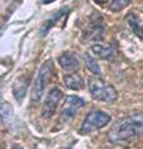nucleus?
<instances>
[{
  "label": "nucleus",
  "mask_w": 143,
  "mask_h": 149,
  "mask_svg": "<svg viewBox=\"0 0 143 149\" xmlns=\"http://www.w3.org/2000/svg\"><path fill=\"white\" fill-rule=\"evenodd\" d=\"M143 135V113L119 119L108 132V140L113 144H124Z\"/></svg>",
  "instance_id": "f257e3e1"
},
{
  "label": "nucleus",
  "mask_w": 143,
  "mask_h": 149,
  "mask_svg": "<svg viewBox=\"0 0 143 149\" xmlns=\"http://www.w3.org/2000/svg\"><path fill=\"white\" fill-rule=\"evenodd\" d=\"M88 90H89L92 97L98 102L112 103L118 98V94H117L114 86L97 77L89 79V81H88Z\"/></svg>",
  "instance_id": "f03ea898"
},
{
  "label": "nucleus",
  "mask_w": 143,
  "mask_h": 149,
  "mask_svg": "<svg viewBox=\"0 0 143 149\" xmlns=\"http://www.w3.org/2000/svg\"><path fill=\"white\" fill-rule=\"evenodd\" d=\"M54 73V65L52 60H47L44 61L43 65L40 67L38 75L34 80V85H33V90H32V99L34 102H38L43 95L45 88H47L48 83L50 80Z\"/></svg>",
  "instance_id": "7ed1b4c3"
},
{
  "label": "nucleus",
  "mask_w": 143,
  "mask_h": 149,
  "mask_svg": "<svg viewBox=\"0 0 143 149\" xmlns=\"http://www.w3.org/2000/svg\"><path fill=\"white\" fill-rule=\"evenodd\" d=\"M111 122V115L104 113L102 110H94L87 114V117L84 118L81 127V133L82 134H89L92 132H95L104 128L107 124Z\"/></svg>",
  "instance_id": "20e7f679"
},
{
  "label": "nucleus",
  "mask_w": 143,
  "mask_h": 149,
  "mask_svg": "<svg viewBox=\"0 0 143 149\" xmlns=\"http://www.w3.org/2000/svg\"><path fill=\"white\" fill-rule=\"evenodd\" d=\"M62 99H63V93L60 89L53 88L50 90L43 103V108H41V115H43V118L50 119L55 114L58 105H59Z\"/></svg>",
  "instance_id": "39448f33"
},
{
  "label": "nucleus",
  "mask_w": 143,
  "mask_h": 149,
  "mask_svg": "<svg viewBox=\"0 0 143 149\" xmlns=\"http://www.w3.org/2000/svg\"><path fill=\"white\" fill-rule=\"evenodd\" d=\"M84 104H86V103H84L82 98L77 97V95H68L62 107L63 120H70L72 118H74L75 114L78 113V110L82 109Z\"/></svg>",
  "instance_id": "423d86ee"
},
{
  "label": "nucleus",
  "mask_w": 143,
  "mask_h": 149,
  "mask_svg": "<svg viewBox=\"0 0 143 149\" xmlns=\"http://www.w3.org/2000/svg\"><path fill=\"white\" fill-rule=\"evenodd\" d=\"M106 33V26L102 22V18H93L90 24L83 31V36L87 40L92 41H102Z\"/></svg>",
  "instance_id": "0eeeda50"
},
{
  "label": "nucleus",
  "mask_w": 143,
  "mask_h": 149,
  "mask_svg": "<svg viewBox=\"0 0 143 149\" xmlns=\"http://www.w3.org/2000/svg\"><path fill=\"white\" fill-rule=\"evenodd\" d=\"M90 50L94 55L104 60H113L116 56V47L113 44H93Z\"/></svg>",
  "instance_id": "6e6552de"
},
{
  "label": "nucleus",
  "mask_w": 143,
  "mask_h": 149,
  "mask_svg": "<svg viewBox=\"0 0 143 149\" xmlns=\"http://www.w3.org/2000/svg\"><path fill=\"white\" fill-rule=\"evenodd\" d=\"M58 61H59L62 69H64L65 72H68V73H74V72H77V70L79 69L78 58L70 52L63 53V54L59 56Z\"/></svg>",
  "instance_id": "1a4fd4ad"
},
{
  "label": "nucleus",
  "mask_w": 143,
  "mask_h": 149,
  "mask_svg": "<svg viewBox=\"0 0 143 149\" xmlns=\"http://www.w3.org/2000/svg\"><path fill=\"white\" fill-rule=\"evenodd\" d=\"M63 80H64V84L67 88H69L72 90H82L84 88V80L79 74L69 73L64 75Z\"/></svg>",
  "instance_id": "9d476101"
},
{
  "label": "nucleus",
  "mask_w": 143,
  "mask_h": 149,
  "mask_svg": "<svg viewBox=\"0 0 143 149\" xmlns=\"http://www.w3.org/2000/svg\"><path fill=\"white\" fill-rule=\"evenodd\" d=\"M83 59H84V64H86L87 69L89 70L92 74H94V75H97V77L102 74L100 67H99L98 61L94 59V56H92V55L88 54V53H86V54H84V56H83Z\"/></svg>",
  "instance_id": "9b49d317"
},
{
  "label": "nucleus",
  "mask_w": 143,
  "mask_h": 149,
  "mask_svg": "<svg viewBox=\"0 0 143 149\" xmlns=\"http://www.w3.org/2000/svg\"><path fill=\"white\" fill-rule=\"evenodd\" d=\"M65 13H68V9H63V10H60L59 13L54 15L52 19L47 20V22L44 23L43 28H41V30H40V34L44 36V35H45V34H47V33H48V30H49V29H50V28H53V26H54V24H55V23L58 22V20H59V19L62 18V16H64V15H65Z\"/></svg>",
  "instance_id": "f8f14e48"
},
{
  "label": "nucleus",
  "mask_w": 143,
  "mask_h": 149,
  "mask_svg": "<svg viewBox=\"0 0 143 149\" xmlns=\"http://www.w3.org/2000/svg\"><path fill=\"white\" fill-rule=\"evenodd\" d=\"M27 89H28V81L27 80H20V85L16 83L13 88V92H14V95L16 98L18 102H22L23 98L25 97L27 94Z\"/></svg>",
  "instance_id": "ddd939ff"
},
{
  "label": "nucleus",
  "mask_w": 143,
  "mask_h": 149,
  "mask_svg": "<svg viewBox=\"0 0 143 149\" xmlns=\"http://www.w3.org/2000/svg\"><path fill=\"white\" fill-rule=\"evenodd\" d=\"M127 22L129 24V26H131L132 30L136 33V34L139 36V38H143V31H142V28L139 25V22H138V19L134 16V14H128L127 16Z\"/></svg>",
  "instance_id": "4468645a"
},
{
  "label": "nucleus",
  "mask_w": 143,
  "mask_h": 149,
  "mask_svg": "<svg viewBox=\"0 0 143 149\" xmlns=\"http://www.w3.org/2000/svg\"><path fill=\"white\" fill-rule=\"evenodd\" d=\"M131 1L132 0H113L111 3V5H109V10L114 11V13H118V11L125 9Z\"/></svg>",
  "instance_id": "2eb2a0df"
},
{
  "label": "nucleus",
  "mask_w": 143,
  "mask_h": 149,
  "mask_svg": "<svg viewBox=\"0 0 143 149\" xmlns=\"http://www.w3.org/2000/svg\"><path fill=\"white\" fill-rule=\"evenodd\" d=\"M13 117V109L8 103H3L1 104V118L4 122H6L8 119H10Z\"/></svg>",
  "instance_id": "dca6fc26"
},
{
  "label": "nucleus",
  "mask_w": 143,
  "mask_h": 149,
  "mask_svg": "<svg viewBox=\"0 0 143 149\" xmlns=\"http://www.w3.org/2000/svg\"><path fill=\"white\" fill-rule=\"evenodd\" d=\"M11 149H23V147L19 146V144H14V146L11 147Z\"/></svg>",
  "instance_id": "f3484780"
},
{
  "label": "nucleus",
  "mask_w": 143,
  "mask_h": 149,
  "mask_svg": "<svg viewBox=\"0 0 143 149\" xmlns=\"http://www.w3.org/2000/svg\"><path fill=\"white\" fill-rule=\"evenodd\" d=\"M53 1H55V0H41V3H43V4H50Z\"/></svg>",
  "instance_id": "a211bd4d"
},
{
  "label": "nucleus",
  "mask_w": 143,
  "mask_h": 149,
  "mask_svg": "<svg viewBox=\"0 0 143 149\" xmlns=\"http://www.w3.org/2000/svg\"><path fill=\"white\" fill-rule=\"evenodd\" d=\"M94 1L97 4H104V3H107V0H94Z\"/></svg>",
  "instance_id": "6ab92c4d"
},
{
  "label": "nucleus",
  "mask_w": 143,
  "mask_h": 149,
  "mask_svg": "<svg viewBox=\"0 0 143 149\" xmlns=\"http://www.w3.org/2000/svg\"><path fill=\"white\" fill-rule=\"evenodd\" d=\"M63 149H69V148H63Z\"/></svg>",
  "instance_id": "aec40b11"
}]
</instances>
